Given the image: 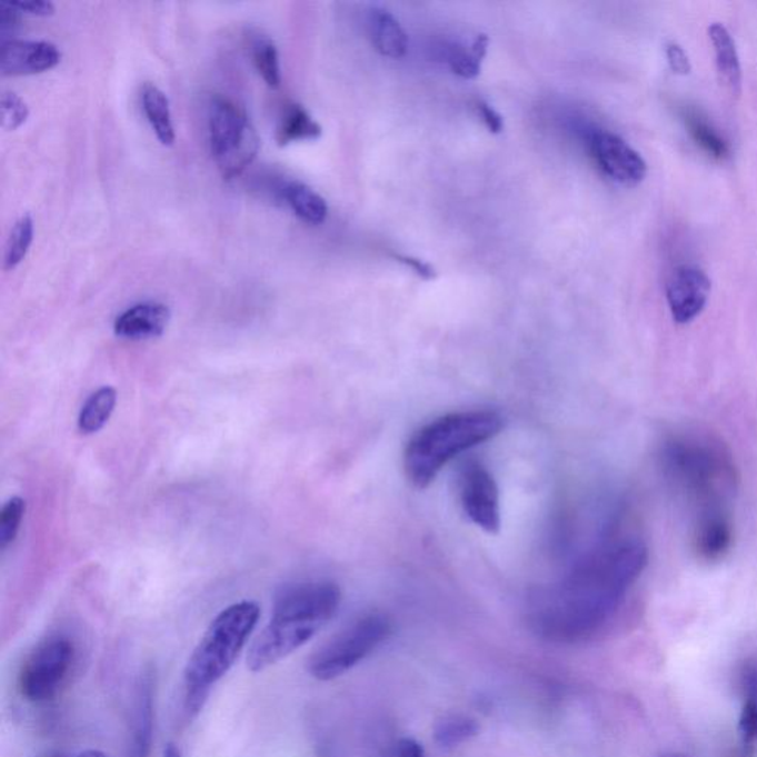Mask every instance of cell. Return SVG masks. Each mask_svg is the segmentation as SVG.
I'll list each match as a JSON object with an SVG mask.
<instances>
[{"label": "cell", "instance_id": "obj_1", "mask_svg": "<svg viewBox=\"0 0 757 757\" xmlns=\"http://www.w3.org/2000/svg\"><path fill=\"white\" fill-rule=\"evenodd\" d=\"M647 564L648 548L638 536L612 537L595 546L566 575L531 595L532 629L552 640L594 634L617 611Z\"/></svg>", "mask_w": 757, "mask_h": 757}, {"label": "cell", "instance_id": "obj_2", "mask_svg": "<svg viewBox=\"0 0 757 757\" xmlns=\"http://www.w3.org/2000/svg\"><path fill=\"white\" fill-rule=\"evenodd\" d=\"M658 457L667 481L691 505L694 517L731 510L737 469L723 442L705 434L675 432L665 438Z\"/></svg>", "mask_w": 757, "mask_h": 757}, {"label": "cell", "instance_id": "obj_3", "mask_svg": "<svg viewBox=\"0 0 757 757\" xmlns=\"http://www.w3.org/2000/svg\"><path fill=\"white\" fill-rule=\"evenodd\" d=\"M342 594L331 581H303L277 595L268 625L249 647L248 669L259 674L298 651L329 625L339 611Z\"/></svg>", "mask_w": 757, "mask_h": 757}, {"label": "cell", "instance_id": "obj_4", "mask_svg": "<svg viewBox=\"0 0 757 757\" xmlns=\"http://www.w3.org/2000/svg\"><path fill=\"white\" fill-rule=\"evenodd\" d=\"M259 617L257 602L240 601L222 609L210 622L183 669V711L188 719L203 710L215 685L236 665Z\"/></svg>", "mask_w": 757, "mask_h": 757}, {"label": "cell", "instance_id": "obj_5", "mask_svg": "<svg viewBox=\"0 0 757 757\" xmlns=\"http://www.w3.org/2000/svg\"><path fill=\"white\" fill-rule=\"evenodd\" d=\"M501 429L504 418L495 410L455 411L434 419L407 442V478L416 488L431 486L451 460L492 440Z\"/></svg>", "mask_w": 757, "mask_h": 757}, {"label": "cell", "instance_id": "obj_6", "mask_svg": "<svg viewBox=\"0 0 757 757\" xmlns=\"http://www.w3.org/2000/svg\"><path fill=\"white\" fill-rule=\"evenodd\" d=\"M391 631V621L384 614L358 618L312 654L308 660L309 675L321 683L340 678L376 651Z\"/></svg>", "mask_w": 757, "mask_h": 757}, {"label": "cell", "instance_id": "obj_7", "mask_svg": "<svg viewBox=\"0 0 757 757\" xmlns=\"http://www.w3.org/2000/svg\"><path fill=\"white\" fill-rule=\"evenodd\" d=\"M210 149L222 177L243 172L259 151V137L248 113L226 97L213 98L209 107Z\"/></svg>", "mask_w": 757, "mask_h": 757}, {"label": "cell", "instance_id": "obj_8", "mask_svg": "<svg viewBox=\"0 0 757 757\" xmlns=\"http://www.w3.org/2000/svg\"><path fill=\"white\" fill-rule=\"evenodd\" d=\"M76 661V645L66 635H52L36 645L18 674V691L26 701L53 700L69 680Z\"/></svg>", "mask_w": 757, "mask_h": 757}, {"label": "cell", "instance_id": "obj_9", "mask_svg": "<svg viewBox=\"0 0 757 757\" xmlns=\"http://www.w3.org/2000/svg\"><path fill=\"white\" fill-rule=\"evenodd\" d=\"M581 137L599 170L612 182L636 187L647 177L644 157L621 137L597 128H586Z\"/></svg>", "mask_w": 757, "mask_h": 757}, {"label": "cell", "instance_id": "obj_10", "mask_svg": "<svg viewBox=\"0 0 757 757\" xmlns=\"http://www.w3.org/2000/svg\"><path fill=\"white\" fill-rule=\"evenodd\" d=\"M461 509L470 522L488 535H497L501 527L500 492L490 470L469 461L461 469L459 478Z\"/></svg>", "mask_w": 757, "mask_h": 757}, {"label": "cell", "instance_id": "obj_11", "mask_svg": "<svg viewBox=\"0 0 757 757\" xmlns=\"http://www.w3.org/2000/svg\"><path fill=\"white\" fill-rule=\"evenodd\" d=\"M711 281L701 268L676 267L667 280L666 299L671 318L678 325H688L705 311L709 302Z\"/></svg>", "mask_w": 757, "mask_h": 757}, {"label": "cell", "instance_id": "obj_12", "mask_svg": "<svg viewBox=\"0 0 757 757\" xmlns=\"http://www.w3.org/2000/svg\"><path fill=\"white\" fill-rule=\"evenodd\" d=\"M736 541V526L731 510H715L696 515L691 526V548L703 562L724 561Z\"/></svg>", "mask_w": 757, "mask_h": 757}, {"label": "cell", "instance_id": "obj_13", "mask_svg": "<svg viewBox=\"0 0 757 757\" xmlns=\"http://www.w3.org/2000/svg\"><path fill=\"white\" fill-rule=\"evenodd\" d=\"M60 61V49L44 40H9L0 48V71L7 78L43 73Z\"/></svg>", "mask_w": 757, "mask_h": 757}, {"label": "cell", "instance_id": "obj_14", "mask_svg": "<svg viewBox=\"0 0 757 757\" xmlns=\"http://www.w3.org/2000/svg\"><path fill=\"white\" fill-rule=\"evenodd\" d=\"M170 321V309L160 302H141L128 308L114 321V333L128 340L159 338Z\"/></svg>", "mask_w": 757, "mask_h": 757}, {"label": "cell", "instance_id": "obj_15", "mask_svg": "<svg viewBox=\"0 0 757 757\" xmlns=\"http://www.w3.org/2000/svg\"><path fill=\"white\" fill-rule=\"evenodd\" d=\"M488 38L478 34L469 48L457 42H438L432 47V57L445 62L456 76L461 79H475L481 73L482 58L486 57Z\"/></svg>", "mask_w": 757, "mask_h": 757}, {"label": "cell", "instance_id": "obj_16", "mask_svg": "<svg viewBox=\"0 0 757 757\" xmlns=\"http://www.w3.org/2000/svg\"><path fill=\"white\" fill-rule=\"evenodd\" d=\"M707 31H709V39L714 47L716 70H718L720 82L738 97L741 92L743 71L736 40L723 22H711Z\"/></svg>", "mask_w": 757, "mask_h": 757}, {"label": "cell", "instance_id": "obj_17", "mask_svg": "<svg viewBox=\"0 0 757 757\" xmlns=\"http://www.w3.org/2000/svg\"><path fill=\"white\" fill-rule=\"evenodd\" d=\"M371 43L380 56L398 60L407 53L409 39L397 18L387 9L373 8L367 16Z\"/></svg>", "mask_w": 757, "mask_h": 757}, {"label": "cell", "instance_id": "obj_18", "mask_svg": "<svg viewBox=\"0 0 757 757\" xmlns=\"http://www.w3.org/2000/svg\"><path fill=\"white\" fill-rule=\"evenodd\" d=\"M280 191L286 203L303 222L320 226L326 221L329 208H327L326 200L311 187L299 181H290L286 182Z\"/></svg>", "mask_w": 757, "mask_h": 757}, {"label": "cell", "instance_id": "obj_19", "mask_svg": "<svg viewBox=\"0 0 757 757\" xmlns=\"http://www.w3.org/2000/svg\"><path fill=\"white\" fill-rule=\"evenodd\" d=\"M142 109L151 124L152 131L163 146H172L175 142V129L168 97L155 83L147 82L141 91Z\"/></svg>", "mask_w": 757, "mask_h": 757}, {"label": "cell", "instance_id": "obj_20", "mask_svg": "<svg viewBox=\"0 0 757 757\" xmlns=\"http://www.w3.org/2000/svg\"><path fill=\"white\" fill-rule=\"evenodd\" d=\"M321 127L299 104H289L277 127L276 140L280 147L299 141H316L321 137Z\"/></svg>", "mask_w": 757, "mask_h": 757}, {"label": "cell", "instance_id": "obj_21", "mask_svg": "<svg viewBox=\"0 0 757 757\" xmlns=\"http://www.w3.org/2000/svg\"><path fill=\"white\" fill-rule=\"evenodd\" d=\"M116 402H118V392L114 388L102 387L88 397L82 409H80L78 427L83 436H92V434L100 432L102 428L109 422L111 415H113Z\"/></svg>", "mask_w": 757, "mask_h": 757}, {"label": "cell", "instance_id": "obj_22", "mask_svg": "<svg viewBox=\"0 0 757 757\" xmlns=\"http://www.w3.org/2000/svg\"><path fill=\"white\" fill-rule=\"evenodd\" d=\"M743 703L740 720H738V734L745 746H754L757 743V665H749L743 671Z\"/></svg>", "mask_w": 757, "mask_h": 757}, {"label": "cell", "instance_id": "obj_23", "mask_svg": "<svg viewBox=\"0 0 757 757\" xmlns=\"http://www.w3.org/2000/svg\"><path fill=\"white\" fill-rule=\"evenodd\" d=\"M479 731L477 720L464 715H450L437 723L434 728V740L441 749H455L464 745Z\"/></svg>", "mask_w": 757, "mask_h": 757}, {"label": "cell", "instance_id": "obj_24", "mask_svg": "<svg viewBox=\"0 0 757 757\" xmlns=\"http://www.w3.org/2000/svg\"><path fill=\"white\" fill-rule=\"evenodd\" d=\"M684 119L688 132L691 133L693 140L696 141L707 155L719 160L727 159L729 156L728 142L720 137V133L716 131L714 124L707 122L706 118H703L697 111H687Z\"/></svg>", "mask_w": 757, "mask_h": 757}, {"label": "cell", "instance_id": "obj_25", "mask_svg": "<svg viewBox=\"0 0 757 757\" xmlns=\"http://www.w3.org/2000/svg\"><path fill=\"white\" fill-rule=\"evenodd\" d=\"M34 222L29 213L22 215L16 223H13L11 232H9L7 248H4L3 270L11 271L22 262V259L29 253L30 246L33 243Z\"/></svg>", "mask_w": 757, "mask_h": 757}, {"label": "cell", "instance_id": "obj_26", "mask_svg": "<svg viewBox=\"0 0 757 757\" xmlns=\"http://www.w3.org/2000/svg\"><path fill=\"white\" fill-rule=\"evenodd\" d=\"M253 64L258 73L270 88H279L281 83L279 52L275 42L267 36H258L252 43Z\"/></svg>", "mask_w": 757, "mask_h": 757}, {"label": "cell", "instance_id": "obj_27", "mask_svg": "<svg viewBox=\"0 0 757 757\" xmlns=\"http://www.w3.org/2000/svg\"><path fill=\"white\" fill-rule=\"evenodd\" d=\"M26 514V501L13 496L0 510V548L7 549L16 540L22 518Z\"/></svg>", "mask_w": 757, "mask_h": 757}, {"label": "cell", "instance_id": "obj_28", "mask_svg": "<svg viewBox=\"0 0 757 757\" xmlns=\"http://www.w3.org/2000/svg\"><path fill=\"white\" fill-rule=\"evenodd\" d=\"M2 128L4 131H17L29 119L30 110L24 100L13 92H3L2 102Z\"/></svg>", "mask_w": 757, "mask_h": 757}, {"label": "cell", "instance_id": "obj_29", "mask_svg": "<svg viewBox=\"0 0 757 757\" xmlns=\"http://www.w3.org/2000/svg\"><path fill=\"white\" fill-rule=\"evenodd\" d=\"M666 58L669 62L670 70L678 76H688L691 73L693 64L689 61L688 53L680 47L679 43L670 42L666 47Z\"/></svg>", "mask_w": 757, "mask_h": 757}, {"label": "cell", "instance_id": "obj_30", "mask_svg": "<svg viewBox=\"0 0 757 757\" xmlns=\"http://www.w3.org/2000/svg\"><path fill=\"white\" fill-rule=\"evenodd\" d=\"M394 258H396L398 262L402 263V266L410 268L415 275L422 277L425 280H432L437 277L436 268H434L431 263L422 261V259L407 257V255H394Z\"/></svg>", "mask_w": 757, "mask_h": 757}, {"label": "cell", "instance_id": "obj_31", "mask_svg": "<svg viewBox=\"0 0 757 757\" xmlns=\"http://www.w3.org/2000/svg\"><path fill=\"white\" fill-rule=\"evenodd\" d=\"M478 114L481 116L484 124H486L488 131L491 133H500L504 131L505 123L504 118L488 102L477 101Z\"/></svg>", "mask_w": 757, "mask_h": 757}, {"label": "cell", "instance_id": "obj_32", "mask_svg": "<svg viewBox=\"0 0 757 757\" xmlns=\"http://www.w3.org/2000/svg\"><path fill=\"white\" fill-rule=\"evenodd\" d=\"M11 3L18 11L30 13V16L49 17L56 12V7L49 0H18Z\"/></svg>", "mask_w": 757, "mask_h": 757}, {"label": "cell", "instance_id": "obj_33", "mask_svg": "<svg viewBox=\"0 0 757 757\" xmlns=\"http://www.w3.org/2000/svg\"><path fill=\"white\" fill-rule=\"evenodd\" d=\"M392 757H424V747L414 738H401L394 747Z\"/></svg>", "mask_w": 757, "mask_h": 757}, {"label": "cell", "instance_id": "obj_34", "mask_svg": "<svg viewBox=\"0 0 757 757\" xmlns=\"http://www.w3.org/2000/svg\"><path fill=\"white\" fill-rule=\"evenodd\" d=\"M163 757H182V756L181 751H179L178 749V746L173 745V743H169V745L165 747Z\"/></svg>", "mask_w": 757, "mask_h": 757}, {"label": "cell", "instance_id": "obj_35", "mask_svg": "<svg viewBox=\"0 0 757 757\" xmlns=\"http://www.w3.org/2000/svg\"><path fill=\"white\" fill-rule=\"evenodd\" d=\"M78 757H109V756H107L106 754H102V751H100V750L89 749V750L82 751V754H80Z\"/></svg>", "mask_w": 757, "mask_h": 757}, {"label": "cell", "instance_id": "obj_36", "mask_svg": "<svg viewBox=\"0 0 757 757\" xmlns=\"http://www.w3.org/2000/svg\"><path fill=\"white\" fill-rule=\"evenodd\" d=\"M44 757H61V756H44Z\"/></svg>", "mask_w": 757, "mask_h": 757}, {"label": "cell", "instance_id": "obj_37", "mask_svg": "<svg viewBox=\"0 0 757 757\" xmlns=\"http://www.w3.org/2000/svg\"><path fill=\"white\" fill-rule=\"evenodd\" d=\"M665 757H676V756H665Z\"/></svg>", "mask_w": 757, "mask_h": 757}]
</instances>
